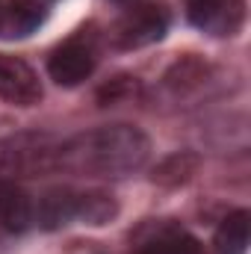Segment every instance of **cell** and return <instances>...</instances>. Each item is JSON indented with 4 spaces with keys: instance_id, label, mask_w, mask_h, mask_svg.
Instances as JSON below:
<instances>
[{
    "instance_id": "obj_14",
    "label": "cell",
    "mask_w": 251,
    "mask_h": 254,
    "mask_svg": "<svg viewBox=\"0 0 251 254\" xmlns=\"http://www.w3.org/2000/svg\"><path fill=\"white\" fill-rule=\"evenodd\" d=\"M116 3H125V0H116Z\"/></svg>"
},
{
    "instance_id": "obj_7",
    "label": "cell",
    "mask_w": 251,
    "mask_h": 254,
    "mask_svg": "<svg viewBox=\"0 0 251 254\" xmlns=\"http://www.w3.org/2000/svg\"><path fill=\"white\" fill-rule=\"evenodd\" d=\"M42 80L21 57L0 54V98L15 107H33L42 101Z\"/></svg>"
},
{
    "instance_id": "obj_9",
    "label": "cell",
    "mask_w": 251,
    "mask_h": 254,
    "mask_svg": "<svg viewBox=\"0 0 251 254\" xmlns=\"http://www.w3.org/2000/svg\"><path fill=\"white\" fill-rule=\"evenodd\" d=\"M77 204H80V190L71 187H54L36 201V225L45 231L65 228L68 222L77 219Z\"/></svg>"
},
{
    "instance_id": "obj_5",
    "label": "cell",
    "mask_w": 251,
    "mask_h": 254,
    "mask_svg": "<svg viewBox=\"0 0 251 254\" xmlns=\"http://www.w3.org/2000/svg\"><path fill=\"white\" fill-rule=\"evenodd\" d=\"M187 18L207 36L231 39L246 24V0H184Z\"/></svg>"
},
{
    "instance_id": "obj_12",
    "label": "cell",
    "mask_w": 251,
    "mask_h": 254,
    "mask_svg": "<svg viewBox=\"0 0 251 254\" xmlns=\"http://www.w3.org/2000/svg\"><path fill=\"white\" fill-rule=\"evenodd\" d=\"M119 216V204L110 192L104 190H80L77 204V222L83 225H107Z\"/></svg>"
},
{
    "instance_id": "obj_4",
    "label": "cell",
    "mask_w": 251,
    "mask_h": 254,
    "mask_svg": "<svg viewBox=\"0 0 251 254\" xmlns=\"http://www.w3.org/2000/svg\"><path fill=\"white\" fill-rule=\"evenodd\" d=\"M98 65V42L92 30H77L48 57V74L57 86H80Z\"/></svg>"
},
{
    "instance_id": "obj_10",
    "label": "cell",
    "mask_w": 251,
    "mask_h": 254,
    "mask_svg": "<svg viewBox=\"0 0 251 254\" xmlns=\"http://www.w3.org/2000/svg\"><path fill=\"white\" fill-rule=\"evenodd\" d=\"M45 24V6L39 0H3L0 3V36L24 39Z\"/></svg>"
},
{
    "instance_id": "obj_1",
    "label": "cell",
    "mask_w": 251,
    "mask_h": 254,
    "mask_svg": "<svg viewBox=\"0 0 251 254\" xmlns=\"http://www.w3.org/2000/svg\"><path fill=\"white\" fill-rule=\"evenodd\" d=\"M151 157L148 136L133 125H104L60 139L57 172L77 178H127Z\"/></svg>"
},
{
    "instance_id": "obj_6",
    "label": "cell",
    "mask_w": 251,
    "mask_h": 254,
    "mask_svg": "<svg viewBox=\"0 0 251 254\" xmlns=\"http://www.w3.org/2000/svg\"><path fill=\"white\" fill-rule=\"evenodd\" d=\"M133 254H204V246L178 222H145L133 234Z\"/></svg>"
},
{
    "instance_id": "obj_2",
    "label": "cell",
    "mask_w": 251,
    "mask_h": 254,
    "mask_svg": "<svg viewBox=\"0 0 251 254\" xmlns=\"http://www.w3.org/2000/svg\"><path fill=\"white\" fill-rule=\"evenodd\" d=\"M60 139L51 133H15L0 139V181H21L57 172Z\"/></svg>"
},
{
    "instance_id": "obj_16",
    "label": "cell",
    "mask_w": 251,
    "mask_h": 254,
    "mask_svg": "<svg viewBox=\"0 0 251 254\" xmlns=\"http://www.w3.org/2000/svg\"><path fill=\"white\" fill-rule=\"evenodd\" d=\"M0 3H3V0H0Z\"/></svg>"
},
{
    "instance_id": "obj_13",
    "label": "cell",
    "mask_w": 251,
    "mask_h": 254,
    "mask_svg": "<svg viewBox=\"0 0 251 254\" xmlns=\"http://www.w3.org/2000/svg\"><path fill=\"white\" fill-rule=\"evenodd\" d=\"M195 166H198V160L192 154H175V157H169L157 169L154 181H160V184H184V181H189V175L195 172Z\"/></svg>"
},
{
    "instance_id": "obj_11",
    "label": "cell",
    "mask_w": 251,
    "mask_h": 254,
    "mask_svg": "<svg viewBox=\"0 0 251 254\" xmlns=\"http://www.w3.org/2000/svg\"><path fill=\"white\" fill-rule=\"evenodd\" d=\"M249 240H251V213L249 210H234L216 228L213 246H216L219 254H246Z\"/></svg>"
},
{
    "instance_id": "obj_8",
    "label": "cell",
    "mask_w": 251,
    "mask_h": 254,
    "mask_svg": "<svg viewBox=\"0 0 251 254\" xmlns=\"http://www.w3.org/2000/svg\"><path fill=\"white\" fill-rule=\"evenodd\" d=\"M36 225V201L15 181H0V231L24 234Z\"/></svg>"
},
{
    "instance_id": "obj_3",
    "label": "cell",
    "mask_w": 251,
    "mask_h": 254,
    "mask_svg": "<svg viewBox=\"0 0 251 254\" xmlns=\"http://www.w3.org/2000/svg\"><path fill=\"white\" fill-rule=\"evenodd\" d=\"M169 33V12L160 3H133L113 21L110 45L116 51H136L160 42Z\"/></svg>"
},
{
    "instance_id": "obj_15",
    "label": "cell",
    "mask_w": 251,
    "mask_h": 254,
    "mask_svg": "<svg viewBox=\"0 0 251 254\" xmlns=\"http://www.w3.org/2000/svg\"><path fill=\"white\" fill-rule=\"evenodd\" d=\"M0 240H3V231H0Z\"/></svg>"
}]
</instances>
